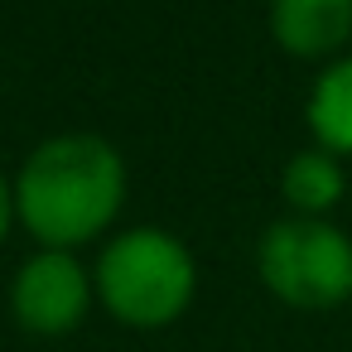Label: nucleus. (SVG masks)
Returning <instances> with one entry per match:
<instances>
[{"label":"nucleus","instance_id":"f257e3e1","mask_svg":"<svg viewBox=\"0 0 352 352\" xmlns=\"http://www.w3.org/2000/svg\"><path fill=\"white\" fill-rule=\"evenodd\" d=\"M15 217L44 251H73L116 222L126 203V160L111 140L68 131L30 150L15 184Z\"/></svg>","mask_w":352,"mask_h":352},{"label":"nucleus","instance_id":"f03ea898","mask_svg":"<svg viewBox=\"0 0 352 352\" xmlns=\"http://www.w3.org/2000/svg\"><path fill=\"white\" fill-rule=\"evenodd\" d=\"M97 299L131 328L174 323L198 289L193 251L164 227H126L107 241L92 275Z\"/></svg>","mask_w":352,"mask_h":352},{"label":"nucleus","instance_id":"7ed1b4c3","mask_svg":"<svg viewBox=\"0 0 352 352\" xmlns=\"http://www.w3.org/2000/svg\"><path fill=\"white\" fill-rule=\"evenodd\" d=\"M265 289L304 314L338 309L352 299V236L328 217H280L256 246Z\"/></svg>","mask_w":352,"mask_h":352},{"label":"nucleus","instance_id":"20e7f679","mask_svg":"<svg viewBox=\"0 0 352 352\" xmlns=\"http://www.w3.org/2000/svg\"><path fill=\"white\" fill-rule=\"evenodd\" d=\"M92 294V275L73 261V251H39L10 280V314L25 333L58 338L87 318Z\"/></svg>","mask_w":352,"mask_h":352},{"label":"nucleus","instance_id":"39448f33","mask_svg":"<svg viewBox=\"0 0 352 352\" xmlns=\"http://www.w3.org/2000/svg\"><path fill=\"white\" fill-rule=\"evenodd\" d=\"M270 34L294 58H328L352 39V0H270Z\"/></svg>","mask_w":352,"mask_h":352},{"label":"nucleus","instance_id":"423d86ee","mask_svg":"<svg viewBox=\"0 0 352 352\" xmlns=\"http://www.w3.org/2000/svg\"><path fill=\"white\" fill-rule=\"evenodd\" d=\"M304 121L314 131V145L328 155H352V58H333L304 102Z\"/></svg>","mask_w":352,"mask_h":352},{"label":"nucleus","instance_id":"0eeeda50","mask_svg":"<svg viewBox=\"0 0 352 352\" xmlns=\"http://www.w3.org/2000/svg\"><path fill=\"white\" fill-rule=\"evenodd\" d=\"M280 188H285V203L294 208V217H328L347 193V174H342L338 155L314 145V150H299L285 164Z\"/></svg>","mask_w":352,"mask_h":352},{"label":"nucleus","instance_id":"6e6552de","mask_svg":"<svg viewBox=\"0 0 352 352\" xmlns=\"http://www.w3.org/2000/svg\"><path fill=\"white\" fill-rule=\"evenodd\" d=\"M10 222H15V193H10V179L0 174V241H6Z\"/></svg>","mask_w":352,"mask_h":352}]
</instances>
